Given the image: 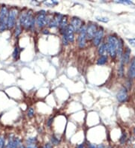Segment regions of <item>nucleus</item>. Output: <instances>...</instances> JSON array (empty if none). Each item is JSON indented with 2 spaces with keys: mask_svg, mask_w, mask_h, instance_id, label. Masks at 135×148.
Masks as SVG:
<instances>
[{
  "mask_svg": "<svg viewBox=\"0 0 135 148\" xmlns=\"http://www.w3.org/2000/svg\"><path fill=\"white\" fill-rule=\"evenodd\" d=\"M64 15L59 14V13H55L53 14L52 19L50 21L49 24L47 25L48 27L50 29H57L59 28V25L60 24V22L62 19Z\"/></svg>",
  "mask_w": 135,
  "mask_h": 148,
  "instance_id": "obj_10",
  "label": "nucleus"
},
{
  "mask_svg": "<svg viewBox=\"0 0 135 148\" xmlns=\"http://www.w3.org/2000/svg\"><path fill=\"white\" fill-rule=\"evenodd\" d=\"M74 41V31L70 25H68L64 33L62 35V42L63 45L67 46L69 43H73Z\"/></svg>",
  "mask_w": 135,
  "mask_h": 148,
  "instance_id": "obj_5",
  "label": "nucleus"
},
{
  "mask_svg": "<svg viewBox=\"0 0 135 148\" xmlns=\"http://www.w3.org/2000/svg\"><path fill=\"white\" fill-rule=\"evenodd\" d=\"M128 98V94H127V91H126V89L125 88H122L119 91V92L117 94V99L118 100L121 102V103H123L126 101V99Z\"/></svg>",
  "mask_w": 135,
  "mask_h": 148,
  "instance_id": "obj_13",
  "label": "nucleus"
},
{
  "mask_svg": "<svg viewBox=\"0 0 135 148\" xmlns=\"http://www.w3.org/2000/svg\"><path fill=\"white\" fill-rule=\"evenodd\" d=\"M68 25L69 24H68V20L67 16H63L62 19L60 22L59 25V33L61 35H62L64 33V31Z\"/></svg>",
  "mask_w": 135,
  "mask_h": 148,
  "instance_id": "obj_12",
  "label": "nucleus"
},
{
  "mask_svg": "<svg viewBox=\"0 0 135 148\" xmlns=\"http://www.w3.org/2000/svg\"><path fill=\"white\" fill-rule=\"evenodd\" d=\"M19 9L17 7H11L8 10V30H13L17 25V19L19 16Z\"/></svg>",
  "mask_w": 135,
  "mask_h": 148,
  "instance_id": "obj_2",
  "label": "nucleus"
},
{
  "mask_svg": "<svg viewBox=\"0 0 135 148\" xmlns=\"http://www.w3.org/2000/svg\"><path fill=\"white\" fill-rule=\"evenodd\" d=\"M26 148H38L37 143L35 144H26Z\"/></svg>",
  "mask_w": 135,
  "mask_h": 148,
  "instance_id": "obj_25",
  "label": "nucleus"
},
{
  "mask_svg": "<svg viewBox=\"0 0 135 148\" xmlns=\"http://www.w3.org/2000/svg\"><path fill=\"white\" fill-rule=\"evenodd\" d=\"M0 6H1V5H0Z\"/></svg>",
  "mask_w": 135,
  "mask_h": 148,
  "instance_id": "obj_32",
  "label": "nucleus"
},
{
  "mask_svg": "<svg viewBox=\"0 0 135 148\" xmlns=\"http://www.w3.org/2000/svg\"><path fill=\"white\" fill-rule=\"evenodd\" d=\"M96 148H104V145H102V144H101V145H98V147Z\"/></svg>",
  "mask_w": 135,
  "mask_h": 148,
  "instance_id": "obj_30",
  "label": "nucleus"
},
{
  "mask_svg": "<svg viewBox=\"0 0 135 148\" xmlns=\"http://www.w3.org/2000/svg\"><path fill=\"white\" fill-rule=\"evenodd\" d=\"M106 52H107V50H106V44L102 42V43L98 46V55H99L100 56H101V55H104Z\"/></svg>",
  "mask_w": 135,
  "mask_h": 148,
  "instance_id": "obj_17",
  "label": "nucleus"
},
{
  "mask_svg": "<svg viewBox=\"0 0 135 148\" xmlns=\"http://www.w3.org/2000/svg\"><path fill=\"white\" fill-rule=\"evenodd\" d=\"M104 36V30L102 28H99L97 32L95 33V36L92 38V44L95 46H98L102 43V39Z\"/></svg>",
  "mask_w": 135,
  "mask_h": 148,
  "instance_id": "obj_11",
  "label": "nucleus"
},
{
  "mask_svg": "<svg viewBox=\"0 0 135 148\" xmlns=\"http://www.w3.org/2000/svg\"><path fill=\"white\" fill-rule=\"evenodd\" d=\"M98 29V25L95 23H89L86 25V39L92 40Z\"/></svg>",
  "mask_w": 135,
  "mask_h": 148,
  "instance_id": "obj_9",
  "label": "nucleus"
},
{
  "mask_svg": "<svg viewBox=\"0 0 135 148\" xmlns=\"http://www.w3.org/2000/svg\"><path fill=\"white\" fill-rule=\"evenodd\" d=\"M130 53H131V50L129 49V48L126 47L125 52H124V55H123V60H124V62H125V63H128V62L129 61Z\"/></svg>",
  "mask_w": 135,
  "mask_h": 148,
  "instance_id": "obj_19",
  "label": "nucleus"
},
{
  "mask_svg": "<svg viewBox=\"0 0 135 148\" xmlns=\"http://www.w3.org/2000/svg\"><path fill=\"white\" fill-rule=\"evenodd\" d=\"M123 52V42L121 39H118V44H117V49H116V55L121 56Z\"/></svg>",
  "mask_w": 135,
  "mask_h": 148,
  "instance_id": "obj_15",
  "label": "nucleus"
},
{
  "mask_svg": "<svg viewBox=\"0 0 135 148\" xmlns=\"http://www.w3.org/2000/svg\"><path fill=\"white\" fill-rule=\"evenodd\" d=\"M47 13L44 10L38 11L35 14V25L39 29H43L47 25Z\"/></svg>",
  "mask_w": 135,
  "mask_h": 148,
  "instance_id": "obj_6",
  "label": "nucleus"
},
{
  "mask_svg": "<svg viewBox=\"0 0 135 148\" xmlns=\"http://www.w3.org/2000/svg\"><path fill=\"white\" fill-rule=\"evenodd\" d=\"M53 118H50L48 119V120L47 121V126L48 127V128H50L51 127V126H52V123H53Z\"/></svg>",
  "mask_w": 135,
  "mask_h": 148,
  "instance_id": "obj_26",
  "label": "nucleus"
},
{
  "mask_svg": "<svg viewBox=\"0 0 135 148\" xmlns=\"http://www.w3.org/2000/svg\"><path fill=\"white\" fill-rule=\"evenodd\" d=\"M96 19H97L98 20H99V21L104 22V23H107V22H108V19H107V18H106V17H96Z\"/></svg>",
  "mask_w": 135,
  "mask_h": 148,
  "instance_id": "obj_27",
  "label": "nucleus"
},
{
  "mask_svg": "<svg viewBox=\"0 0 135 148\" xmlns=\"http://www.w3.org/2000/svg\"><path fill=\"white\" fill-rule=\"evenodd\" d=\"M106 44L107 52L110 55L112 58H115L116 55V49L118 44V38L114 36H109Z\"/></svg>",
  "mask_w": 135,
  "mask_h": 148,
  "instance_id": "obj_4",
  "label": "nucleus"
},
{
  "mask_svg": "<svg viewBox=\"0 0 135 148\" xmlns=\"http://www.w3.org/2000/svg\"><path fill=\"white\" fill-rule=\"evenodd\" d=\"M129 76L131 78L135 77V58L131 61V64L129 69Z\"/></svg>",
  "mask_w": 135,
  "mask_h": 148,
  "instance_id": "obj_16",
  "label": "nucleus"
},
{
  "mask_svg": "<svg viewBox=\"0 0 135 148\" xmlns=\"http://www.w3.org/2000/svg\"><path fill=\"white\" fill-rule=\"evenodd\" d=\"M107 61V56L104 55L100 56V58L98 59V61H97V64H98V65H103V64H106Z\"/></svg>",
  "mask_w": 135,
  "mask_h": 148,
  "instance_id": "obj_20",
  "label": "nucleus"
},
{
  "mask_svg": "<svg viewBox=\"0 0 135 148\" xmlns=\"http://www.w3.org/2000/svg\"><path fill=\"white\" fill-rule=\"evenodd\" d=\"M86 25H83V27L79 31V35L77 38V43H78V46L80 49H83L86 45Z\"/></svg>",
  "mask_w": 135,
  "mask_h": 148,
  "instance_id": "obj_7",
  "label": "nucleus"
},
{
  "mask_svg": "<svg viewBox=\"0 0 135 148\" xmlns=\"http://www.w3.org/2000/svg\"><path fill=\"white\" fill-rule=\"evenodd\" d=\"M71 26V28L73 29L74 33H79V31L81 29V28L83 27V20H81L79 17H73L70 21V24Z\"/></svg>",
  "mask_w": 135,
  "mask_h": 148,
  "instance_id": "obj_8",
  "label": "nucleus"
},
{
  "mask_svg": "<svg viewBox=\"0 0 135 148\" xmlns=\"http://www.w3.org/2000/svg\"><path fill=\"white\" fill-rule=\"evenodd\" d=\"M9 8L6 5L0 6V32H3L8 30V17Z\"/></svg>",
  "mask_w": 135,
  "mask_h": 148,
  "instance_id": "obj_3",
  "label": "nucleus"
},
{
  "mask_svg": "<svg viewBox=\"0 0 135 148\" xmlns=\"http://www.w3.org/2000/svg\"><path fill=\"white\" fill-rule=\"evenodd\" d=\"M42 148H53V145L51 144H46Z\"/></svg>",
  "mask_w": 135,
  "mask_h": 148,
  "instance_id": "obj_29",
  "label": "nucleus"
},
{
  "mask_svg": "<svg viewBox=\"0 0 135 148\" xmlns=\"http://www.w3.org/2000/svg\"><path fill=\"white\" fill-rule=\"evenodd\" d=\"M17 23L23 29L33 31L35 28V14L32 10H23L19 13Z\"/></svg>",
  "mask_w": 135,
  "mask_h": 148,
  "instance_id": "obj_1",
  "label": "nucleus"
},
{
  "mask_svg": "<svg viewBox=\"0 0 135 148\" xmlns=\"http://www.w3.org/2000/svg\"><path fill=\"white\" fill-rule=\"evenodd\" d=\"M44 4L49 7H53L54 5H58L59 2L56 1H47V2H44Z\"/></svg>",
  "mask_w": 135,
  "mask_h": 148,
  "instance_id": "obj_21",
  "label": "nucleus"
},
{
  "mask_svg": "<svg viewBox=\"0 0 135 148\" xmlns=\"http://www.w3.org/2000/svg\"><path fill=\"white\" fill-rule=\"evenodd\" d=\"M34 115H35V110H34V109H33L32 107H30V108H29V109L27 110V116L31 118H32Z\"/></svg>",
  "mask_w": 135,
  "mask_h": 148,
  "instance_id": "obj_22",
  "label": "nucleus"
},
{
  "mask_svg": "<svg viewBox=\"0 0 135 148\" xmlns=\"http://www.w3.org/2000/svg\"><path fill=\"white\" fill-rule=\"evenodd\" d=\"M59 143V141L58 138H55L54 136L52 137V138H51V144L52 145H57Z\"/></svg>",
  "mask_w": 135,
  "mask_h": 148,
  "instance_id": "obj_23",
  "label": "nucleus"
},
{
  "mask_svg": "<svg viewBox=\"0 0 135 148\" xmlns=\"http://www.w3.org/2000/svg\"><path fill=\"white\" fill-rule=\"evenodd\" d=\"M128 42L132 46L135 47V38H131V39H128Z\"/></svg>",
  "mask_w": 135,
  "mask_h": 148,
  "instance_id": "obj_28",
  "label": "nucleus"
},
{
  "mask_svg": "<svg viewBox=\"0 0 135 148\" xmlns=\"http://www.w3.org/2000/svg\"><path fill=\"white\" fill-rule=\"evenodd\" d=\"M22 31H23V28L18 23H17V25L14 29V36L15 38H18L22 33Z\"/></svg>",
  "mask_w": 135,
  "mask_h": 148,
  "instance_id": "obj_14",
  "label": "nucleus"
},
{
  "mask_svg": "<svg viewBox=\"0 0 135 148\" xmlns=\"http://www.w3.org/2000/svg\"><path fill=\"white\" fill-rule=\"evenodd\" d=\"M0 148H5V141L2 136H0Z\"/></svg>",
  "mask_w": 135,
  "mask_h": 148,
  "instance_id": "obj_24",
  "label": "nucleus"
},
{
  "mask_svg": "<svg viewBox=\"0 0 135 148\" xmlns=\"http://www.w3.org/2000/svg\"><path fill=\"white\" fill-rule=\"evenodd\" d=\"M19 56H20V48L18 46H15L13 53H12V58L14 61H17L19 59Z\"/></svg>",
  "mask_w": 135,
  "mask_h": 148,
  "instance_id": "obj_18",
  "label": "nucleus"
},
{
  "mask_svg": "<svg viewBox=\"0 0 135 148\" xmlns=\"http://www.w3.org/2000/svg\"><path fill=\"white\" fill-rule=\"evenodd\" d=\"M18 148H26V147L24 146V145H23V144H22V145H21V146H20V147H19Z\"/></svg>",
  "mask_w": 135,
  "mask_h": 148,
  "instance_id": "obj_31",
  "label": "nucleus"
}]
</instances>
